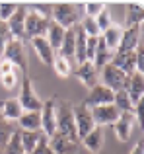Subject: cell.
Instances as JSON below:
<instances>
[{"label": "cell", "instance_id": "obj_1", "mask_svg": "<svg viewBox=\"0 0 144 154\" xmlns=\"http://www.w3.org/2000/svg\"><path fill=\"white\" fill-rule=\"evenodd\" d=\"M51 22L58 23L62 29H70V27L78 26V22H80L78 4H74V2H53Z\"/></svg>", "mask_w": 144, "mask_h": 154}, {"label": "cell", "instance_id": "obj_2", "mask_svg": "<svg viewBox=\"0 0 144 154\" xmlns=\"http://www.w3.org/2000/svg\"><path fill=\"white\" fill-rule=\"evenodd\" d=\"M57 133L68 137L72 140H78V133H76L74 125V105L70 102L57 103Z\"/></svg>", "mask_w": 144, "mask_h": 154}, {"label": "cell", "instance_id": "obj_3", "mask_svg": "<svg viewBox=\"0 0 144 154\" xmlns=\"http://www.w3.org/2000/svg\"><path fill=\"white\" fill-rule=\"evenodd\" d=\"M2 59L10 60L22 72V76H27V55H26V43H23V39H12L10 37Z\"/></svg>", "mask_w": 144, "mask_h": 154}, {"label": "cell", "instance_id": "obj_4", "mask_svg": "<svg viewBox=\"0 0 144 154\" xmlns=\"http://www.w3.org/2000/svg\"><path fill=\"white\" fill-rule=\"evenodd\" d=\"M18 102H20L23 111H41L43 100L37 96V92H35L33 82H31L29 76H22V88H20Z\"/></svg>", "mask_w": 144, "mask_h": 154}, {"label": "cell", "instance_id": "obj_5", "mask_svg": "<svg viewBox=\"0 0 144 154\" xmlns=\"http://www.w3.org/2000/svg\"><path fill=\"white\" fill-rule=\"evenodd\" d=\"M57 98H49L47 102H43L39 117H41V135H45L47 139L57 133Z\"/></svg>", "mask_w": 144, "mask_h": 154}, {"label": "cell", "instance_id": "obj_6", "mask_svg": "<svg viewBox=\"0 0 144 154\" xmlns=\"http://www.w3.org/2000/svg\"><path fill=\"white\" fill-rule=\"evenodd\" d=\"M26 8H27V6H26ZM49 23H51V20L41 18V16H37V14H33V12L27 10V16H26V26H23V37H26V39L45 37Z\"/></svg>", "mask_w": 144, "mask_h": 154}, {"label": "cell", "instance_id": "obj_7", "mask_svg": "<svg viewBox=\"0 0 144 154\" xmlns=\"http://www.w3.org/2000/svg\"><path fill=\"white\" fill-rule=\"evenodd\" d=\"M74 125L76 133H78V140H82L88 133H92L95 129L94 117H92V109H88L86 105H74Z\"/></svg>", "mask_w": 144, "mask_h": 154}, {"label": "cell", "instance_id": "obj_8", "mask_svg": "<svg viewBox=\"0 0 144 154\" xmlns=\"http://www.w3.org/2000/svg\"><path fill=\"white\" fill-rule=\"evenodd\" d=\"M125 82H127V74L123 70H119L113 64H105L101 66V84L105 88H109L111 92H119L125 90Z\"/></svg>", "mask_w": 144, "mask_h": 154}, {"label": "cell", "instance_id": "obj_9", "mask_svg": "<svg viewBox=\"0 0 144 154\" xmlns=\"http://www.w3.org/2000/svg\"><path fill=\"white\" fill-rule=\"evenodd\" d=\"M113 96H115V92H111L109 88H105L103 84L98 82L90 92H88V96L82 102V105H86L88 109H94V107H99V105L113 103Z\"/></svg>", "mask_w": 144, "mask_h": 154}, {"label": "cell", "instance_id": "obj_10", "mask_svg": "<svg viewBox=\"0 0 144 154\" xmlns=\"http://www.w3.org/2000/svg\"><path fill=\"white\" fill-rule=\"evenodd\" d=\"M92 117H94V123L95 127H105V125H113L115 121L121 117V111L115 107L113 103H107V105H99V107L92 109Z\"/></svg>", "mask_w": 144, "mask_h": 154}, {"label": "cell", "instance_id": "obj_11", "mask_svg": "<svg viewBox=\"0 0 144 154\" xmlns=\"http://www.w3.org/2000/svg\"><path fill=\"white\" fill-rule=\"evenodd\" d=\"M142 39V26H127L123 29V37L119 43V49L115 53H127V51H134L140 45Z\"/></svg>", "mask_w": 144, "mask_h": 154}, {"label": "cell", "instance_id": "obj_12", "mask_svg": "<svg viewBox=\"0 0 144 154\" xmlns=\"http://www.w3.org/2000/svg\"><path fill=\"white\" fill-rule=\"evenodd\" d=\"M26 16H27V8H26V4H20L18 10L14 12V16H12V18L6 22V26H8V33H10V37H12V39H26V37H23Z\"/></svg>", "mask_w": 144, "mask_h": 154}, {"label": "cell", "instance_id": "obj_13", "mask_svg": "<svg viewBox=\"0 0 144 154\" xmlns=\"http://www.w3.org/2000/svg\"><path fill=\"white\" fill-rule=\"evenodd\" d=\"M125 92L129 94V98H130V102H133V105H136L138 102H142V96H144V74L133 72V74L127 76Z\"/></svg>", "mask_w": 144, "mask_h": 154}, {"label": "cell", "instance_id": "obj_14", "mask_svg": "<svg viewBox=\"0 0 144 154\" xmlns=\"http://www.w3.org/2000/svg\"><path fill=\"white\" fill-rule=\"evenodd\" d=\"M133 129H134V117L133 113H121L117 121L113 123V133L121 143H127L133 137Z\"/></svg>", "mask_w": 144, "mask_h": 154}, {"label": "cell", "instance_id": "obj_15", "mask_svg": "<svg viewBox=\"0 0 144 154\" xmlns=\"http://www.w3.org/2000/svg\"><path fill=\"white\" fill-rule=\"evenodd\" d=\"M49 146L55 154H76V150H78V140H72L68 137L61 135V133H55L49 139Z\"/></svg>", "mask_w": 144, "mask_h": 154}, {"label": "cell", "instance_id": "obj_16", "mask_svg": "<svg viewBox=\"0 0 144 154\" xmlns=\"http://www.w3.org/2000/svg\"><path fill=\"white\" fill-rule=\"evenodd\" d=\"M98 74H99L98 68L92 63H82V64H78V68L74 70L76 80H78L82 86H86L88 90H92V88L98 84Z\"/></svg>", "mask_w": 144, "mask_h": 154}, {"label": "cell", "instance_id": "obj_17", "mask_svg": "<svg viewBox=\"0 0 144 154\" xmlns=\"http://www.w3.org/2000/svg\"><path fill=\"white\" fill-rule=\"evenodd\" d=\"M113 66H117L119 70H123L127 76L136 72V53L134 51H127V53H115L113 60H111Z\"/></svg>", "mask_w": 144, "mask_h": 154}, {"label": "cell", "instance_id": "obj_18", "mask_svg": "<svg viewBox=\"0 0 144 154\" xmlns=\"http://www.w3.org/2000/svg\"><path fill=\"white\" fill-rule=\"evenodd\" d=\"M29 43H31V47H33L35 55L39 57V60H41L43 64H53V60H55V57H57V53L51 49V45L47 43L45 37H33V39H29Z\"/></svg>", "mask_w": 144, "mask_h": 154}, {"label": "cell", "instance_id": "obj_19", "mask_svg": "<svg viewBox=\"0 0 144 154\" xmlns=\"http://www.w3.org/2000/svg\"><path fill=\"white\" fill-rule=\"evenodd\" d=\"M23 109L22 105H20L18 98H8L4 100V102H0V117H2L4 121H8V123H12V121H18L20 117H22Z\"/></svg>", "mask_w": 144, "mask_h": 154}, {"label": "cell", "instance_id": "obj_20", "mask_svg": "<svg viewBox=\"0 0 144 154\" xmlns=\"http://www.w3.org/2000/svg\"><path fill=\"white\" fill-rule=\"evenodd\" d=\"M103 143H105V137H103V129L95 127L92 133H88L82 139V144L90 154H99L103 148Z\"/></svg>", "mask_w": 144, "mask_h": 154}, {"label": "cell", "instance_id": "obj_21", "mask_svg": "<svg viewBox=\"0 0 144 154\" xmlns=\"http://www.w3.org/2000/svg\"><path fill=\"white\" fill-rule=\"evenodd\" d=\"M123 29H125V27L119 26V23H111V26L99 35V37L103 39V43L107 45V49H111L113 53L119 49V43H121V37H123Z\"/></svg>", "mask_w": 144, "mask_h": 154}, {"label": "cell", "instance_id": "obj_22", "mask_svg": "<svg viewBox=\"0 0 144 154\" xmlns=\"http://www.w3.org/2000/svg\"><path fill=\"white\" fill-rule=\"evenodd\" d=\"M18 125H20L22 131L41 133V117H39V111H23L22 117L18 119Z\"/></svg>", "mask_w": 144, "mask_h": 154}, {"label": "cell", "instance_id": "obj_23", "mask_svg": "<svg viewBox=\"0 0 144 154\" xmlns=\"http://www.w3.org/2000/svg\"><path fill=\"white\" fill-rule=\"evenodd\" d=\"M64 31L66 29H62V27L58 26V23H55V22H51L49 27H47L45 39H47V43L51 45V49H53L55 53H58V49H61L62 39H64Z\"/></svg>", "mask_w": 144, "mask_h": 154}, {"label": "cell", "instance_id": "obj_24", "mask_svg": "<svg viewBox=\"0 0 144 154\" xmlns=\"http://www.w3.org/2000/svg\"><path fill=\"white\" fill-rule=\"evenodd\" d=\"M74 49H76V33H74V27H70V29L64 31V39H62V45L57 55H61L62 59L72 63L74 60Z\"/></svg>", "mask_w": 144, "mask_h": 154}, {"label": "cell", "instance_id": "obj_25", "mask_svg": "<svg viewBox=\"0 0 144 154\" xmlns=\"http://www.w3.org/2000/svg\"><path fill=\"white\" fill-rule=\"evenodd\" d=\"M113 57H115V53L111 49H107V45L103 43L101 37H98V49H95V57H94V63H92V64L99 70L101 66L109 64L111 60H113Z\"/></svg>", "mask_w": 144, "mask_h": 154}, {"label": "cell", "instance_id": "obj_26", "mask_svg": "<svg viewBox=\"0 0 144 154\" xmlns=\"http://www.w3.org/2000/svg\"><path fill=\"white\" fill-rule=\"evenodd\" d=\"M142 12L144 4L142 2H129L127 4V26H142Z\"/></svg>", "mask_w": 144, "mask_h": 154}, {"label": "cell", "instance_id": "obj_27", "mask_svg": "<svg viewBox=\"0 0 144 154\" xmlns=\"http://www.w3.org/2000/svg\"><path fill=\"white\" fill-rule=\"evenodd\" d=\"M22 137V150L23 154H31L33 148L37 146L39 139H41V133H31V131H20Z\"/></svg>", "mask_w": 144, "mask_h": 154}, {"label": "cell", "instance_id": "obj_28", "mask_svg": "<svg viewBox=\"0 0 144 154\" xmlns=\"http://www.w3.org/2000/svg\"><path fill=\"white\" fill-rule=\"evenodd\" d=\"M113 105L119 109L121 113H133V102H130V98H129V94H127L125 90H119V92H115V96H113Z\"/></svg>", "mask_w": 144, "mask_h": 154}, {"label": "cell", "instance_id": "obj_29", "mask_svg": "<svg viewBox=\"0 0 144 154\" xmlns=\"http://www.w3.org/2000/svg\"><path fill=\"white\" fill-rule=\"evenodd\" d=\"M51 66L55 68V72H57L58 78H68V76L72 74V64H70V60L62 59L61 55L55 57V60H53V64H51Z\"/></svg>", "mask_w": 144, "mask_h": 154}, {"label": "cell", "instance_id": "obj_30", "mask_svg": "<svg viewBox=\"0 0 144 154\" xmlns=\"http://www.w3.org/2000/svg\"><path fill=\"white\" fill-rule=\"evenodd\" d=\"M27 10L33 14L41 16V18L51 20V10H53V2H33V4H26Z\"/></svg>", "mask_w": 144, "mask_h": 154}, {"label": "cell", "instance_id": "obj_31", "mask_svg": "<svg viewBox=\"0 0 144 154\" xmlns=\"http://www.w3.org/2000/svg\"><path fill=\"white\" fill-rule=\"evenodd\" d=\"M78 26L82 27V31L88 35V37H99V29H98V23H95V20L94 18H80V22H78Z\"/></svg>", "mask_w": 144, "mask_h": 154}, {"label": "cell", "instance_id": "obj_32", "mask_svg": "<svg viewBox=\"0 0 144 154\" xmlns=\"http://www.w3.org/2000/svg\"><path fill=\"white\" fill-rule=\"evenodd\" d=\"M82 6H84V16H86V18H98V16L107 8V4L95 0V2H84Z\"/></svg>", "mask_w": 144, "mask_h": 154}, {"label": "cell", "instance_id": "obj_33", "mask_svg": "<svg viewBox=\"0 0 144 154\" xmlns=\"http://www.w3.org/2000/svg\"><path fill=\"white\" fill-rule=\"evenodd\" d=\"M22 137H20V131L16 129L14 135L10 137V140L4 146V154H22Z\"/></svg>", "mask_w": 144, "mask_h": 154}, {"label": "cell", "instance_id": "obj_34", "mask_svg": "<svg viewBox=\"0 0 144 154\" xmlns=\"http://www.w3.org/2000/svg\"><path fill=\"white\" fill-rule=\"evenodd\" d=\"M16 129L12 127V123H8V121H4L2 117H0V148L4 150V146H6V143L10 140V137L14 135Z\"/></svg>", "mask_w": 144, "mask_h": 154}, {"label": "cell", "instance_id": "obj_35", "mask_svg": "<svg viewBox=\"0 0 144 154\" xmlns=\"http://www.w3.org/2000/svg\"><path fill=\"white\" fill-rule=\"evenodd\" d=\"M20 74H22L20 70H14L12 74H4V76H0V84H2V88H6V90H14V88H18Z\"/></svg>", "mask_w": 144, "mask_h": 154}, {"label": "cell", "instance_id": "obj_36", "mask_svg": "<svg viewBox=\"0 0 144 154\" xmlns=\"http://www.w3.org/2000/svg\"><path fill=\"white\" fill-rule=\"evenodd\" d=\"M18 6L20 4H16V2H0V22L6 23L14 16V12L18 10Z\"/></svg>", "mask_w": 144, "mask_h": 154}, {"label": "cell", "instance_id": "obj_37", "mask_svg": "<svg viewBox=\"0 0 144 154\" xmlns=\"http://www.w3.org/2000/svg\"><path fill=\"white\" fill-rule=\"evenodd\" d=\"M95 20V23H98V29H99V33H103V31L107 29V27L111 26V23H113V20H111V14H109V10H103L101 14L98 16V18H94Z\"/></svg>", "mask_w": 144, "mask_h": 154}, {"label": "cell", "instance_id": "obj_38", "mask_svg": "<svg viewBox=\"0 0 144 154\" xmlns=\"http://www.w3.org/2000/svg\"><path fill=\"white\" fill-rule=\"evenodd\" d=\"M31 154H55L53 150H51V146H49V139H47L45 135H41V139H39L37 146L33 148V152H31Z\"/></svg>", "mask_w": 144, "mask_h": 154}, {"label": "cell", "instance_id": "obj_39", "mask_svg": "<svg viewBox=\"0 0 144 154\" xmlns=\"http://www.w3.org/2000/svg\"><path fill=\"white\" fill-rule=\"evenodd\" d=\"M134 53H136V72L142 74L144 72V47H142V43L134 49Z\"/></svg>", "mask_w": 144, "mask_h": 154}, {"label": "cell", "instance_id": "obj_40", "mask_svg": "<svg viewBox=\"0 0 144 154\" xmlns=\"http://www.w3.org/2000/svg\"><path fill=\"white\" fill-rule=\"evenodd\" d=\"M14 70H18V68H16L14 64L10 63V60L0 59V76H4V74H12Z\"/></svg>", "mask_w": 144, "mask_h": 154}, {"label": "cell", "instance_id": "obj_41", "mask_svg": "<svg viewBox=\"0 0 144 154\" xmlns=\"http://www.w3.org/2000/svg\"><path fill=\"white\" fill-rule=\"evenodd\" d=\"M129 154H144V148H142V143H136L133 146V150H130Z\"/></svg>", "mask_w": 144, "mask_h": 154}, {"label": "cell", "instance_id": "obj_42", "mask_svg": "<svg viewBox=\"0 0 144 154\" xmlns=\"http://www.w3.org/2000/svg\"><path fill=\"white\" fill-rule=\"evenodd\" d=\"M2 35H10V33H8V26L4 22H0V37H2Z\"/></svg>", "mask_w": 144, "mask_h": 154}, {"label": "cell", "instance_id": "obj_43", "mask_svg": "<svg viewBox=\"0 0 144 154\" xmlns=\"http://www.w3.org/2000/svg\"><path fill=\"white\" fill-rule=\"evenodd\" d=\"M0 154H4V150H2V148H0Z\"/></svg>", "mask_w": 144, "mask_h": 154}, {"label": "cell", "instance_id": "obj_44", "mask_svg": "<svg viewBox=\"0 0 144 154\" xmlns=\"http://www.w3.org/2000/svg\"><path fill=\"white\" fill-rule=\"evenodd\" d=\"M22 154H23V152H22Z\"/></svg>", "mask_w": 144, "mask_h": 154}]
</instances>
